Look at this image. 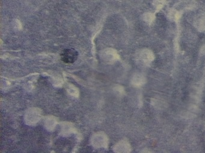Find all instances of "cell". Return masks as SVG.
I'll use <instances>...</instances> for the list:
<instances>
[{
	"mask_svg": "<svg viewBox=\"0 0 205 153\" xmlns=\"http://www.w3.org/2000/svg\"><path fill=\"white\" fill-rule=\"evenodd\" d=\"M78 56V53L74 49H65L60 55L61 61L65 64H73Z\"/></svg>",
	"mask_w": 205,
	"mask_h": 153,
	"instance_id": "obj_1",
	"label": "cell"
},
{
	"mask_svg": "<svg viewBox=\"0 0 205 153\" xmlns=\"http://www.w3.org/2000/svg\"><path fill=\"white\" fill-rule=\"evenodd\" d=\"M196 28L200 31L205 30V14L197 16L194 21Z\"/></svg>",
	"mask_w": 205,
	"mask_h": 153,
	"instance_id": "obj_2",
	"label": "cell"
},
{
	"mask_svg": "<svg viewBox=\"0 0 205 153\" xmlns=\"http://www.w3.org/2000/svg\"><path fill=\"white\" fill-rule=\"evenodd\" d=\"M142 58L146 62H151L154 59V55L150 50H144L142 52Z\"/></svg>",
	"mask_w": 205,
	"mask_h": 153,
	"instance_id": "obj_3",
	"label": "cell"
},
{
	"mask_svg": "<svg viewBox=\"0 0 205 153\" xmlns=\"http://www.w3.org/2000/svg\"><path fill=\"white\" fill-rule=\"evenodd\" d=\"M155 17V15L151 13H146L143 15L144 20L149 24H151L154 20Z\"/></svg>",
	"mask_w": 205,
	"mask_h": 153,
	"instance_id": "obj_4",
	"label": "cell"
},
{
	"mask_svg": "<svg viewBox=\"0 0 205 153\" xmlns=\"http://www.w3.org/2000/svg\"><path fill=\"white\" fill-rule=\"evenodd\" d=\"M165 3V0H154L153 4L157 10H160L163 7Z\"/></svg>",
	"mask_w": 205,
	"mask_h": 153,
	"instance_id": "obj_5",
	"label": "cell"
}]
</instances>
